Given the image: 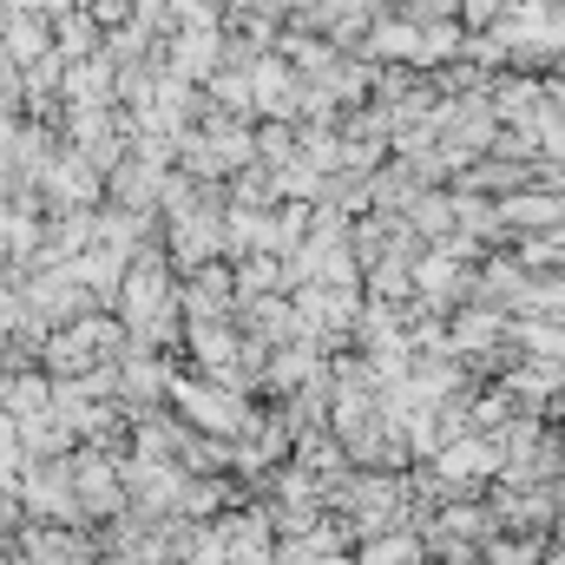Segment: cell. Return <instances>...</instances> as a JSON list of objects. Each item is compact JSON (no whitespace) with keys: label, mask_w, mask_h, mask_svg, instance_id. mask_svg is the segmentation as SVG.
<instances>
[{"label":"cell","mask_w":565,"mask_h":565,"mask_svg":"<svg viewBox=\"0 0 565 565\" xmlns=\"http://www.w3.org/2000/svg\"><path fill=\"white\" fill-rule=\"evenodd\" d=\"M171 408H178L191 427H204V434L237 440L257 402H250L244 388H231V382H211V375H178V382H171Z\"/></svg>","instance_id":"cell-1"},{"label":"cell","mask_w":565,"mask_h":565,"mask_svg":"<svg viewBox=\"0 0 565 565\" xmlns=\"http://www.w3.org/2000/svg\"><path fill=\"white\" fill-rule=\"evenodd\" d=\"M20 507H26V520L86 526V507H79V480H73V454L33 460V467H26V480H20Z\"/></svg>","instance_id":"cell-2"},{"label":"cell","mask_w":565,"mask_h":565,"mask_svg":"<svg viewBox=\"0 0 565 565\" xmlns=\"http://www.w3.org/2000/svg\"><path fill=\"white\" fill-rule=\"evenodd\" d=\"M184 316L191 322H231L237 316V270H231V257H217V264L184 277Z\"/></svg>","instance_id":"cell-3"},{"label":"cell","mask_w":565,"mask_h":565,"mask_svg":"<svg viewBox=\"0 0 565 565\" xmlns=\"http://www.w3.org/2000/svg\"><path fill=\"white\" fill-rule=\"evenodd\" d=\"M422 559H427V540L415 526L375 533V540H362V553H355V565H422Z\"/></svg>","instance_id":"cell-4"},{"label":"cell","mask_w":565,"mask_h":565,"mask_svg":"<svg viewBox=\"0 0 565 565\" xmlns=\"http://www.w3.org/2000/svg\"><path fill=\"white\" fill-rule=\"evenodd\" d=\"M513 335H520V349H526V355L559 362V369H565V322H540V316H526V322H513Z\"/></svg>","instance_id":"cell-5"},{"label":"cell","mask_w":565,"mask_h":565,"mask_svg":"<svg viewBox=\"0 0 565 565\" xmlns=\"http://www.w3.org/2000/svg\"><path fill=\"white\" fill-rule=\"evenodd\" d=\"M250 86H257V106H264V113H289V99H296V73H289L282 60H264Z\"/></svg>","instance_id":"cell-6"},{"label":"cell","mask_w":565,"mask_h":565,"mask_svg":"<svg viewBox=\"0 0 565 565\" xmlns=\"http://www.w3.org/2000/svg\"><path fill=\"white\" fill-rule=\"evenodd\" d=\"M184 565H231V546H224V533L217 526H204V540L191 546V559Z\"/></svg>","instance_id":"cell-7"}]
</instances>
